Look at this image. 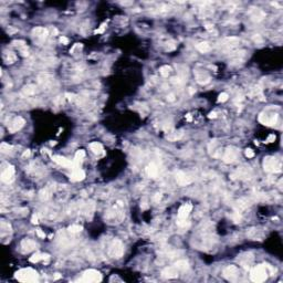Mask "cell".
<instances>
[{"label":"cell","instance_id":"6da1fadb","mask_svg":"<svg viewBox=\"0 0 283 283\" xmlns=\"http://www.w3.org/2000/svg\"><path fill=\"white\" fill-rule=\"evenodd\" d=\"M14 276L20 282H37L38 279H39L37 271L31 269V268L19 270L14 273Z\"/></svg>","mask_w":283,"mask_h":283},{"label":"cell","instance_id":"7a4b0ae2","mask_svg":"<svg viewBox=\"0 0 283 283\" xmlns=\"http://www.w3.org/2000/svg\"><path fill=\"white\" fill-rule=\"evenodd\" d=\"M250 279L255 283L265 282L268 279V270L265 265H257L250 272Z\"/></svg>","mask_w":283,"mask_h":283},{"label":"cell","instance_id":"3957f363","mask_svg":"<svg viewBox=\"0 0 283 283\" xmlns=\"http://www.w3.org/2000/svg\"><path fill=\"white\" fill-rule=\"evenodd\" d=\"M263 168L268 173H279L281 171V163L274 157H265L263 160Z\"/></svg>","mask_w":283,"mask_h":283},{"label":"cell","instance_id":"277c9868","mask_svg":"<svg viewBox=\"0 0 283 283\" xmlns=\"http://www.w3.org/2000/svg\"><path fill=\"white\" fill-rule=\"evenodd\" d=\"M123 253H124V246H123L122 241L114 240L108 249V254L114 259H119L123 255Z\"/></svg>","mask_w":283,"mask_h":283},{"label":"cell","instance_id":"5b68a950","mask_svg":"<svg viewBox=\"0 0 283 283\" xmlns=\"http://www.w3.org/2000/svg\"><path fill=\"white\" fill-rule=\"evenodd\" d=\"M81 281H83V282H89V283L100 282V281H102V274H101L97 270H94V269L86 270V271L83 273Z\"/></svg>","mask_w":283,"mask_h":283},{"label":"cell","instance_id":"8992f818","mask_svg":"<svg viewBox=\"0 0 283 283\" xmlns=\"http://www.w3.org/2000/svg\"><path fill=\"white\" fill-rule=\"evenodd\" d=\"M32 37L38 45H42L48 37V29L43 27H37L32 30Z\"/></svg>","mask_w":283,"mask_h":283},{"label":"cell","instance_id":"52a82bcc","mask_svg":"<svg viewBox=\"0 0 283 283\" xmlns=\"http://www.w3.org/2000/svg\"><path fill=\"white\" fill-rule=\"evenodd\" d=\"M223 276L227 279L228 281L231 282H236L239 279V269L236 265H229L223 270Z\"/></svg>","mask_w":283,"mask_h":283},{"label":"cell","instance_id":"ba28073f","mask_svg":"<svg viewBox=\"0 0 283 283\" xmlns=\"http://www.w3.org/2000/svg\"><path fill=\"white\" fill-rule=\"evenodd\" d=\"M237 157H238V150L234 147H228L226 149L225 154L222 156V160L227 163V164H231L233 161H236Z\"/></svg>","mask_w":283,"mask_h":283},{"label":"cell","instance_id":"9c48e42d","mask_svg":"<svg viewBox=\"0 0 283 283\" xmlns=\"http://www.w3.org/2000/svg\"><path fill=\"white\" fill-rule=\"evenodd\" d=\"M0 178H1V181H3V183H6V184L12 183L13 179H14V168H13V166L9 165L7 168L3 169V173H1V176H0Z\"/></svg>","mask_w":283,"mask_h":283},{"label":"cell","instance_id":"30bf717a","mask_svg":"<svg viewBox=\"0 0 283 283\" xmlns=\"http://www.w3.org/2000/svg\"><path fill=\"white\" fill-rule=\"evenodd\" d=\"M276 119H278V114H275V113H274V114H271V115H268L267 113H262V114L259 116L260 122L265 125H269V126L275 124Z\"/></svg>","mask_w":283,"mask_h":283},{"label":"cell","instance_id":"8fae6325","mask_svg":"<svg viewBox=\"0 0 283 283\" xmlns=\"http://www.w3.org/2000/svg\"><path fill=\"white\" fill-rule=\"evenodd\" d=\"M52 159H53V161H55L56 164L59 165H61V166H64V167H70L71 169H75L76 167H75L74 165V161L70 160V159L66 158V157L63 156H59V155H55V156L52 157Z\"/></svg>","mask_w":283,"mask_h":283},{"label":"cell","instance_id":"7c38bea8","mask_svg":"<svg viewBox=\"0 0 283 283\" xmlns=\"http://www.w3.org/2000/svg\"><path fill=\"white\" fill-rule=\"evenodd\" d=\"M176 181L179 186H186V185H189L191 183V178L187 175L186 173L181 170H178L176 171Z\"/></svg>","mask_w":283,"mask_h":283},{"label":"cell","instance_id":"4fadbf2b","mask_svg":"<svg viewBox=\"0 0 283 283\" xmlns=\"http://www.w3.org/2000/svg\"><path fill=\"white\" fill-rule=\"evenodd\" d=\"M24 124H26V122L22 117H16L11 122V124L9 125V132L10 133H16L19 129H21Z\"/></svg>","mask_w":283,"mask_h":283},{"label":"cell","instance_id":"5bb4252c","mask_svg":"<svg viewBox=\"0 0 283 283\" xmlns=\"http://www.w3.org/2000/svg\"><path fill=\"white\" fill-rule=\"evenodd\" d=\"M38 244H35V241L31 240V239H24V240L21 241V248L24 253H28V252H31V251L35 250Z\"/></svg>","mask_w":283,"mask_h":283},{"label":"cell","instance_id":"9a60e30c","mask_svg":"<svg viewBox=\"0 0 283 283\" xmlns=\"http://www.w3.org/2000/svg\"><path fill=\"white\" fill-rule=\"evenodd\" d=\"M178 272H179V270L174 265V267L165 268L161 271V275L165 279H175V278H178Z\"/></svg>","mask_w":283,"mask_h":283},{"label":"cell","instance_id":"2e32d148","mask_svg":"<svg viewBox=\"0 0 283 283\" xmlns=\"http://www.w3.org/2000/svg\"><path fill=\"white\" fill-rule=\"evenodd\" d=\"M192 206L189 204H185L180 207L178 210V219H187V217L189 216V213L191 212Z\"/></svg>","mask_w":283,"mask_h":283},{"label":"cell","instance_id":"e0dca14e","mask_svg":"<svg viewBox=\"0 0 283 283\" xmlns=\"http://www.w3.org/2000/svg\"><path fill=\"white\" fill-rule=\"evenodd\" d=\"M71 180L72 181H81V180H83L85 178V173L84 170H82V169H80V168H75L73 169L72 174H71Z\"/></svg>","mask_w":283,"mask_h":283},{"label":"cell","instance_id":"ac0fdd59","mask_svg":"<svg viewBox=\"0 0 283 283\" xmlns=\"http://www.w3.org/2000/svg\"><path fill=\"white\" fill-rule=\"evenodd\" d=\"M250 16L254 21H261L262 19L265 17V13L259 8H253V10L250 12Z\"/></svg>","mask_w":283,"mask_h":283},{"label":"cell","instance_id":"d6986e66","mask_svg":"<svg viewBox=\"0 0 283 283\" xmlns=\"http://www.w3.org/2000/svg\"><path fill=\"white\" fill-rule=\"evenodd\" d=\"M146 173L149 176L150 178H156L157 175H158V168H157L156 164L154 163H150L147 167H146Z\"/></svg>","mask_w":283,"mask_h":283},{"label":"cell","instance_id":"ffe728a7","mask_svg":"<svg viewBox=\"0 0 283 283\" xmlns=\"http://www.w3.org/2000/svg\"><path fill=\"white\" fill-rule=\"evenodd\" d=\"M197 82L199 84H207V83L210 82V76L204 72L197 73Z\"/></svg>","mask_w":283,"mask_h":283},{"label":"cell","instance_id":"44dd1931","mask_svg":"<svg viewBox=\"0 0 283 283\" xmlns=\"http://www.w3.org/2000/svg\"><path fill=\"white\" fill-rule=\"evenodd\" d=\"M90 149L96 155H100L103 153V146L101 143H97V142H94V143L90 144Z\"/></svg>","mask_w":283,"mask_h":283},{"label":"cell","instance_id":"7402d4cb","mask_svg":"<svg viewBox=\"0 0 283 283\" xmlns=\"http://www.w3.org/2000/svg\"><path fill=\"white\" fill-rule=\"evenodd\" d=\"M45 259H49V255L41 254L40 252H37V253H34L32 257H30L29 260H30V262H32V263H37V262L41 261V260H45Z\"/></svg>","mask_w":283,"mask_h":283},{"label":"cell","instance_id":"603a6c76","mask_svg":"<svg viewBox=\"0 0 283 283\" xmlns=\"http://www.w3.org/2000/svg\"><path fill=\"white\" fill-rule=\"evenodd\" d=\"M175 267L177 268L179 271H186V270L189 268V263H188V261H186V260H179V261H177L175 263Z\"/></svg>","mask_w":283,"mask_h":283},{"label":"cell","instance_id":"cb8c5ba5","mask_svg":"<svg viewBox=\"0 0 283 283\" xmlns=\"http://www.w3.org/2000/svg\"><path fill=\"white\" fill-rule=\"evenodd\" d=\"M196 49L201 53H206V52L210 51V45L208 42H200L196 45Z\"/></svg>","mask_w":283,"mask_h":283},{"label":"cell","instance_id":"d4e9b609","mask_svg":"<svg viewBox=\"0 0 283 283\" xmlns=\"http://www.w3.org/2000/svg\"><path fill=\"white\" fill-rule=\"evenodd\" d=\"M84 156H85V152H84V150H82V149L77 150L76 154H75V157H74V165H75V167H76L77 165H79L80 163L83 160ZM76 168H77V167H76Z\"/></svg>","mask_w":283,"mask_h":283},{"label":"cell","instance_id":"484cf974","mask_svg":"<svg viewBox=\"0 0 283 283\" xmlns=\"http://www.w3.org/2000/svg\"><path fill=\"white\" fill-rule=\"evenodd\" d=\"M3 58H5L6 62L9 63V64L16 62V60H17V56H16V54H14L13 52H6L5 55H3Z\"/></svg>","mask_w":283,"mask_h":283},{"label":"cell","instance_id":"4316f807","mask_svg":"<svg viewBox=\"0 0 283 283\" xmlns=\"http://www.w3.org/2000/svg\"><path fill=\"white\" fill-rule=\"evenodd\" d=\"M35 92V87L33 86V85H27V86H24V89H22V95L24 96H29V95H32V94H34Z\"/></svg>","mask_w":283,"mask_h":283},{"label":"cell","instance_id":"83f0119b","mask_svg":"<svg viewBox=\"0 0 283 283\" xmlns=\"http://www.w3.org/2000/svg\"><path fill=\"white\" fill-rule=\"evenodd\" d=\"M0 228H1V232H3V236L5 234V232H10V231H11V226H10V223H9V222H6L5 220H3V221H1Z\"/></svg>","mask_w":283,"mask_h":283},{"label":"cell","instance_id":"f1b7e54d","mask_svg":"<svg viewBox=\"0 0 283 283\" xmlns=\"http://www.w3.org/2000/svg\"><path fill=\"white\" fill-rule=\"evenodd\" d=\"M11 150H12V146L9 145V144L3 143L1 145H0V152L3 153V154H9Z\"/></svg>","mask_w":283,"mask_h":283},{"label":"cell","instance_id":"f546056e","mask_svg":"<svg viewBox=\"0 0 283 283\" xmlns=\"http://www.w3.org/2000/svg\"><path fill=\"white\" fill-rule=\"evenodd\" d=\"M39 196H40V199H41V200H48V199L51 197V192L45 188V189H42L40 191Z\"/></svg>","mask_w":283,"mask_h":283},{"label":"cell","instance_id":"4dcf8cb0","mask_svg":"<svg viewBox=\"0 0 283 283\" xmlns=\"http://www.w3.org/2000/svg\"><path fill=\"white\" fill-rule=\"evenodd\" d=\"M170 70H171L170 66H161V68L159 69V73H160L161 76L166 77V76H168V75H169V73H170Z\"/></svg>","mask_w":283,"mask_h":283},{"label":"cell","instance_id":"1f68e13d","mask_svg":"<svg viewBox=\"0 0 283 283\" xmlns=\"http://www.w3.org/2000/svg\"><path fill=\"white\" fill-rule=\"evenodd\" d=\"M82 229H83L82 226H79V225H71L68 228L69 232H71V233H77V232H80Z\"/></svg>","mask_w":283,"mask_h":283},{"label":"cell","instance_id":"d6a6232c","mask_svg":"<svg viewBox=\"0 0 283 283\" xmlns=\"http://www.w3.org/2000/svg\"><path fill=\"white\" fill-rule=\"evenodd\" d=\"M228 97H229V95H228L226 92H222V93L219 95V97H218V102H219V103H223V102H226V101L228 100Z\"/></svg>","mask_w":283,"mask_h":283},{"label":"cell","instance_id":"836d02e7","mask_svg":"<svg viewBox=\"0 0 283 283\" xmlns=\"http://www.w3.org/2000/svg\"><path fill=\"white\" fill-rule=\"evenodd\" d=\"M177 225L179 226V227H186V226H189V222L186 221V219H178L177 221Z\"/></svg>","mask_w":283,"mask_h":283},{"label":"cell","instance_id":"e575fe53","mask_svg":"<svg viewBox=\"0 0 283 283\" xmlns=\"http://www.w3.org/2000/svg\"><path fill=\"white\" fill-rule=\"evenodd\" d=\"M244 154H246V156L248 157V158H252V157L254 156V153H253V150L251 149V148H247Z\"/></svg>","mask_w":283,"mask_h":283},{"label":"cell","instance_id":"d590c367","mask_svg":"<svg viewBox=\"0 0 283 283\" xmlns=\"http://www.w3.org/2000/svg\"><path fill=\"white\" fill-rule=\"evenodd\" d=\"M20 53H21L22 56H28L29 55V52H28V48H27V45L24 48H22V49H20Z\"/></svg>","mask_w":283,"mask_h":283},{"label":"cell","instance_id":"8d00e7d4","mask_svg":"<svg viewBox=\"0 0 283 283\" xmlns=\"http://www.w3.org/2000/svg\"><path fill=\"white\" fill-rule=\"evenodd\" d=\"M35 232H37V236H38V237H40V238H42V239H45V232H43L41 229H38Z\"/></svg>","mask_w":283,"mask_h":283},{"label":"cell","instance_id":"74e56055","mask_svg":"<svg viewBox=\"0 0 283 283\" xmlns=\"http://www.w3.org/2000/svg\"><path fill=\"white\" fill-rule=\"evenodd\" d=\"M31 222H32L33 225H37L38 222H39V221H38V216L35 215V213L32 216V219H31Z\"/></svg>","mask_w":283,"mask_h":283},{"label":"cell","instance_id":"f35d334b","mask_svg":"<svg viewBox=\"0 0 283 283\" xmlns=\"http://www.w3.org/2000/svg\"><path fill=\"white\" fill-rule=\"evenodd\" d=\"M60 42L63 43V45H68L69 43V39L66 37H61V39H60Z\"/></svg>","mask_w":283,"mask_h":283},{"label":"cell","instance_id":"ab89813d","mask_svg":"<svg viewBox=\"0 0 283 283\" xmlns=\"http://www.w3.org/2000/svg\"><path fill=\"white\" fill-rule=\"evenodd\" d=\"M167 101H169V102H174V101H175V95H174V94H169V95L167 96Z\"/></svg>","mask_w":283,"mask_h":283},{"label":"cell","instance_id":"60d3db41","mask_svg":"<svg viewBox=\"0 0 283 283\" xmlns=\"http://www.w3.org/2000/svg\"><path fill=\"white\" fill-rule=\"evenodd\" d=\"M171 81H173L174 83H181V79H180L179 76H178V77H173V79H171Z\"/></svg>","mask_w":283,"mask_h":283},{"label":"cell","instance_id":"b9f144b4","mask_svg":"<svg viewBox=\"0 0 283 283\" xmlns=\"http://www.w3.org/2000/svg\"><path fill=\"white\" fill-rule=\"evenodd\" d=\"M104 26H105V24H102V26H101V28L98 29V30H96V31H95V33H101V32H103L104 28H105V27H104Z\"/></svg>","mask_w":283,"mask_h":283},{"label":"cell","instance_id":"7bdbcfd3","mask_svg":"<svg viewBox=\"0 0 283 283\" xmlns=\"http://www.w3.org/2000/svg\"><path fill=\"white\" fill-rule=\"evenodd\" d=\"M206 29H207V30H208V31H211V30H212V29H213V26H212V24H206Z\"/></svg>","mask_w":283,"mask_h":283},{"label":"cell","instance_id":"ee69618b","mask_svg":"<svg viewBox=\"0 0 283 283\" xmlns=\"http://www.w3.org/2000/svg\"><path fill=\"white\" fill-rule=\"evenodd\" d=\"M274 139H275V135H270L269 137H268V142H269V143L270 142H272V140H274Z\"/></svg>","mask_w":283,"mask_h":283},{"label":"cell","instance_id":"f6af8a7d","mask_svg":"<svg viewBox=\"0 0 283 283\" xmlns=\"http://www.w3.org/2000/svg\"><path fill=\"white\" fill-rule=\"evenodd\" d=\"M30 156V150H26V152L22 154V157H29Z\"/></svg>","mask_w":283,"mask_h":283},{"label":"cell","instance_id":"bcb514c9","mask_svg":"<svg viewBox=\"0 0 283 283\" xmlns=\"http://www.w3.org/2000/svg\"><path fill=\"white\" fill-rule=\"evenodd\" d=\"M253 39H254V41H260V42H261V41H262V39L259 37V34H257V37H254V38H253Z\"/></svg>","mask_w":283,"mask_h":283},{"label":"cell","instance_id":"7dc6e473","mask_svg":"<svg viewBox=\"0 0 283 283\" xmlns=\"http://www.w3.org/2000/svg\"><path fill=\"white\" fill-rule=\"evenodd\" d=\"M215 117H216V113L215 112L209 114V118H215Z\"/></svg>","mask_w":283,"mask_h":283},{"label":"cell","instance_id":"c3c4849f","mask_svg":"<svg viewBox=\"0 0 283 283\" xmlns=\"http://www.w3.org/2000/svg\"><path fill=\"white\" fill-rule=\"evenodd\" d=\"M154 199H155V200H156V201L158 200V199H160V194H157L156 196H155V198H154Z\"/></svg>","mask_w":283,"mask_h":283},{"label":"cell","instance_id":"681fc988","mask_svg":"<svg viewBox=\"0 0 283 283\" xmlns=\"http://www.w3.org/2000/svg\"><path fill=\"white\" fill-rule=\"evenodd\" d=\"M187 119H188V121H191V117H190L189 115H188V116H187Z\"/></svg>","mask_w":283,"mask_h":283}]
</instances>
